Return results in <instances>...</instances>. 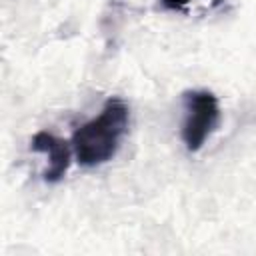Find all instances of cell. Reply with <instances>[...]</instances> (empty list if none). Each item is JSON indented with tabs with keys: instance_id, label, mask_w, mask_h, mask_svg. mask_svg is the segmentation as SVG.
Returning <instances> with one entry per match:
<instances>
[{
	"instance_id": "cell-1",
	"label": "cell",
	"mask_w": 256,
	"mask_h": 256,
	"mask_svg": "<svg viewBox=\"0 0 256 256\" xmlns=\"http://www.w3.org/2000/svg\"><path fill=\"white\" fill-rule=\"evenodd\" d=\"M130 110L124 100L108 98L100 114L72 134L74 156L80 166L94 168L112 160L128 130Z\"/></svg>"
},
{
	"instance_id": "cell-2",
	"label": "cell",
	"mask_w": 256,
	"mask_h": 256,
	"mask_svg": "<svg viewBox=\"0 0 256 256\" xmlns=\"http://www.w3.org/2000/svg\"><path fill=\"white\" fill-rule=\"evenodd\" d=\"M184 122L182 142L188 152H196L204 146L208 136L214 132L220 120L218 98L208 90H186L182 94Z\"/></svg>"
},
{
	"instance_id": "cell-3",
	"label": "cell",
	"mask_w": 256,
	"mask_h": 256,
	"mask_svg": "<svg viewBox=\"0 0 256 256\" xmlns=\"http://www.w3.org/2000/svg\"><path fill=\"white\" fill-rule=\"evenodd\" d=\"M32 150L36 152H44L48 156V168L44 170V180L50 182V184H56L60 182L66 172H68V166H70V146L66 140L54 136L52 132H46V130H40L34 134L32 138Z\"/></svg>"
},
{
	"instance_id": "cell-4",
	"label": "cell",
	"mask_w": 256,
	"mask_h": 256,
	"mask_svg": "<svg viewBox=\"0 0 256 256\" xmlns=\"http://www.w3.org/2000/svg\"><path fill=\"white\" fill-rule=\"evenodd\" d=\"M166 8H170V10H180V8H184L186 4H190L192 0H160Z\"/></svg>"
}]
</instances>
